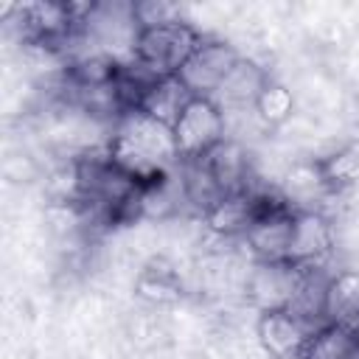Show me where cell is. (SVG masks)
<instances>
[{
	"mask_svg": "<svg viewBox=\"0 0 359 359\" xmlns=\"http://www.w3.org/2000/svg\"><path fill=\"white\" fill-rule=\"evenodd\" d=\"M191 98L194 95L180 81V76H163V79H154V81L146 84V90L140 93L135 109H140V112H146V115H151V118H157V121L171 126Z\"/></svg>",
	"mask_w": 359,
	"mask_h": 359,
	"instance_id": "10",
	"label": "cell"
},
{
	"mask_svg": "<svg viewBox=\"0 0 359 359\" xmlns=\"http://www.w3.org/2000/svg\"><path fill=\"white\" fill-rule=\"evenodd\" d=\"M325 323H359V266H339L325 289Z\"/></svg>",
	"mask_w": 359,
	"mask_h": 359,
	"instance_id": "13",
	"label": "cell"
},
{
	"mask_svg": "<svg viewBox=\"0 0 359 359\" xmlns=\"http://www.w3.org/2000/svg\"><path fill=\"white\" fill-rule=\"evenodd\" d=\"M202 39L205 34L188 17L163 22V25H149L137 31L132 62L140 70H146L151 79L177 76Z\"/></svg>",
	"mask_w": 359,
	"mask_h": 359,
	"instance_id": "2",
	"label": "cell"
},
{
	"mask_svg": "<svg viewBox=\"0 0 359 359\" xmlns=\"http://www.w3.org/2000/svg\"><path fill=\"white\" fill-rule=\"evenodd\" d=\"M255 345L266 359H300L303 345L309 342L311 325L309 320L297 317L289 309H272V311H258L255 317Z\"/></svg>",
	"mask_w": 359,
	"mask_h": 359,
	"instance_id": "7",
	"label": "cell"
},
{
	"mask_svg": "<svg viewBox=\"0 0 359 359\" xmlns=\"http://www.w3.org/2000/svg\"><path fill=\"white\" fill-rule=\"evenodd\" d=\"M272 73L269 67H264L258 59L252 56H241L233 70L224 76V81L216 87V93L210 95V101L222 109V112H230V109H250L255 107L258 95L264 93V87L269 84Z\"/></svg>",
	"mask_w": 359,
	"mask_h": 359,
	"instance_id": "9",
	"label": "cell"
},
{
	"mask_svg": "<svg viewBox=\"0 0 359 359\" xmlns=\"http://www.w3.org/2000/svg\"><path fill=\"white\" fill-rule=\"evenodd\" d=\"M300 359H359V328L345 323H320Z\"/></svg>",
	"mask_w": 359,
	"mask_h": 359,
	"instance_id": "11",
	"label": "cell"
},
{
	"mask_svg": "<svg viewBox=\"0 0 359 359\" xmlns=\"http://www.w3.org/2000/svg\"><path fill=\"white\" fill-rule=\"evenodd\" d=\"M297 286V264L289 261H252L244 283V300L255 311L286 309Z\"/></svg>",
	"mask_w": 359,
	"mask_h": 359,
	"instance_id": "8",
	"label": "cell"
},
{
	"mask_svg": "<svg viewBox=\"0 0 359 359\" xmlns=\"http://www.w3.org/2000/svg\"><path fill=\"white\" fill-rule=\"evenodd\" d=\"M356 328H359V323H356Z\"/></svg>",
	"mask_w": 359,
	"mask_h": 359,
	"instance_id": "16",
	"label": "cell"
},
{
	"mask_svg": "<svg viewBox=\"0 0 359 359\" xmlns=\"http://www.w3.org/2000/svg\"><path fill=\"white\" fill-rule=\"evenodd\" d=\"M241 56L244 53L224 36L205 34V39L196 45V50L188 56V62L182 65V70L177 76L194 98H210Z\"/></svg>",
	"mask_w": 359,
	"mask_h": 359,
	"instance_id": "5",
	"label": "cell"
},
{
	"mask_svg": "<svg viewBox=\"0 0 359 359\" xmlns=\"http://www.w3.org/2000/svg\"><path fill=\"white\" fill-rule=\"evenodd\" d=\"M255 112L266 123L269 132H278V129L292 123V118L297 112V98H294V93H292V87L286 81L272 76L269 84L264 87V93L255 101Z\"/></svg>",
	"mask_w": 359,
	"mask_h": 359,
	"instance_id": "14",
	"label": "cell"
},
{
	"mask_svg": "<svg viewBox=\"0 0 359 359\" xmlns=\"http://www.w3.org/2000/svg\"><path fill=\"white\" fill-rule=\"evenodd\" d=\"M289 264H297V266L337 264L334 222L325 210H294L292 238H289Z\"/></svg>",
	"mask_w": 359,
	"mask_h": 359,
	"instance_id": "6",
	"label": "cell"
},
{
	"mask_svg": "<svg viewBox=\"0 0 359 359\" xmlns=\"http://www.w3.org/2000/svg\"><path fill=\"white\" fill-rule=\"evenodd\" d=\"M314 160L337 196H345L353 188H359V137H348Z\"/></svg>",
	"mask_w": 359,
	"mask_h": 359,
	"instance_id": "12",
	"label": "cell"
},
{
	"mask_svg": "<svg viewBox=\"0 0 359 359\" xmlns=\"http://www.w3.org/2000/svg\"><path fill=\"white\" fill-rule=\"evenodd\" d=\"M171 132L180 160H199L227 137L224 112L210 98H191L171 123Z\"/></svg>",
	"mask_w": 359,
	"mask_h": 359,
	"instance_id": "4",
	"label": "cell"
},
{
	"mask_svg": "<svg viewBox=\"0 0 359 359\" xmlns=\"http://www.w3.org/2000/svg\"><path fill=\"white\" fill-rule=\"evenodd\" d=\"M185 11L177 3H165V0H146V3H135V20L140 28L149 25H163V22H174L182 20Z\"/></svg>",
	"mask_w": 359,
	"mask_h": 359,
	"instance_id": "15",
	"label": "cell"
},
{
	"mask_svg": "<svg viewBox=\"0 0 359 359\" xmlns=\"http://www.w3.org/2000/svg\"><path fill=\"white\" fill-rule=\"evenodd\" d=\"M292 216L294 208L278 194V188L266 191L258 216L241 238V247L247 250L250 261H289Z\"/></svg>",
	"mask_w": 359,
	"mask_h": 359,
	"instance_id": "3",
	"label": "cell"
},
{
	"mask_svg": "<svg viewBox=\"0 0 359 359\" xmlns=\"http://www.w3.org/2000/svg\"><path fill=\"white\" fill-rule=\"evenodd\" d=\"M107 151L123 171H129L140 182L157 180L180 165L171 126L140 109H129L112 123Z\"/></svg>",
	"mask_w": 359,
	"mask_h": 359,
	"instance_id": "1",
	"label": "cell"
}]
</instances>
